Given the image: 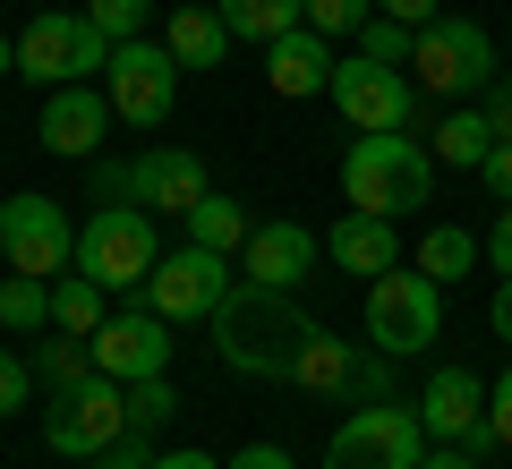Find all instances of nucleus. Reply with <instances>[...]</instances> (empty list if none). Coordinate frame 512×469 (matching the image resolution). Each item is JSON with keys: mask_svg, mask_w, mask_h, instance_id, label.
Returning <instances> with one entry per match:
<instances>
[{"mask_svg": "<svg viewBox=\"0 0 512 469\" xmlns=\"http://www.w3.org/2000/svg\"><path fill=\"white\" fill-rule=\"evenodd\" d=\"M325 256V239L308 222H256L248 248H239V282H265V290H299Z\"/></svg>", "mask_w": 512, "mask_h": 469, "instance_id": "2eb2a0df", "label": "nucleus"}, {"mask_svg": "<svg viewBox=\"0 0 512 469\" xmlns=\"http://www.w3.org/2000/svg\"><path fill=\"white\" fill-rule=\"evenodd\" d=\"M359 52L384 60V69H410V52H419V26H402V18H367V26H359Z\"/></svg>", "mask_w": 512, "mask_h": 469, "instance_id": "c756f323", "label": "nucleus"}, {"mask_svg": "<svg viewBox=\"0 0 512 469\" xmlns=\"http://www.w3.org/2000/svg\"><path fill=\"white\" fill-rule=\"evenodd\" d=\"M487 128H495V145H512V77L487 86Z\"/></svg>", "mask_w": 512, "mask_h": 469, "instance_id": "e433bc0d", "label": "nucleus"}, {"mask_svg": "<svg viewBox=\"0 0 512 469\" xmlns=\"http://www.w3.org/2000/svg\"><path fill=\"white\" fill-rule=\"evenodd\" d=\"M222 469H299V461H291L282 444H239V452H231Z\"/></svg>", "mask_w": 512, "mask_h": 469, "instance_id": "c9c22d12", "label": "nucleus"}, {"mask_svg": "<svg viewBox=\"0 0 512 469\" xmlns=\"http://www.w3.org/2000/svg\"><path fill=\"white\" fill-rule=\"evenodd\" d=\"M205 325H214V359L231 376H265V384H291L299 350L316 342V316L291 290H265V282H239Z\"/></svg>", "mask_w": 512, "mask_h": 469, "instance_id": "f257e3e1", "label": "nucleus"}, {"mask_svg": "<svg viewBox=\"0 0 512 469\" xmlns=\"http://www.w3.org/2000/svg\"><path fill=\"white\" fill-rule=\"evenodd\" d=\"M333 35H316V26H291V35L265 43V86L282 94V103H299V94H325L333 86Z\"/></svg>", "mask_w": 512, "mask_h": 469, "instance_id": "f3484780", "label": "nucleus"}, {"mask_svg": "<svg viewBox=\"0 0 512 469\" xmlns=\"http://www.w3.org/2000/svg\"><path fill=\"white\" fill-rule=\"evenodd\" d=\"M419 469H478V461H470V452H461V444H436V452H427Z\"/></svg>", "mask_w": 512, "mask_h": 469, "instance_id": "c03bdc74", "label": "nucleus"}, {"mask_svg": "<svg viewBox=\"0 0 512 469\" xmlns=\"http://www.w3.org/2000/svg\"><path fill=\"white\" fill-rule=\"evenodd\" d=\"M487 325H495V342H512V273L495 282V316H487Z\"/></svg>", "mask_w": 512, "mask_h": 469, "instance_id": "a19ab883", "label": "nucleus"}, {"mask_svg": "<svg viewBox=\"0 0 512 469\" xmlns=\"http://www.w3.org/2000/svg\"><path fill=\"white\" fill-rule=\"evenodd\" d=\"M478 180L495 188V205H512V145H487V163H478Z\"/></svg>", "mask_w": 512, "mask_h": 469, "instance_id": "f704fd0d", "label": "nucleus"}, {"mask_svg": "<svg viewBox=\"0 0 512 469\" xmlns=\"http://www.w3.org/2000/svg\"><path fill=\"white\" fill-rule=\"evenodd\" d=\"M410 77H419L436 103H470V94L495 86V43L478 18H436L419 26V52H410Z\"/></svg>", "mask_w": 512, "mask_h": 469, "instance_id": "39448f33", "label": "nucleus"}, {"mask_svg": "<svg viewBox=\"0 0 512 469\" xmlns=\"http://www.w3.org/2000/svg\"><path fill=\"white\" fill-rule=\"evenodd\" d=\"M205 188L214 180H205V163L188 145H146V154H137V205H154V214H188Z\"/></svg>", "mask_w": 512, "mask_h": 469, "instance_id": "a211bd4d", "label": "nucleus"}, {"mask_svg": "<svg viewBox=\"0 0 512 469\" xmlns=\"http://www.w3.org/2000/svg\"><path fill=\"white\" fill-rule=\"evenodd\" d=\"M478 256H487V248H478V231H453V222L419 239V273H427V282H436V290L470 282V273H478Z\"/></svg>", "mask_w": 512, "mask_h": 469, "instance_id": "a878e982", "label": "nucleus"}, {"mask_svg": "<svg viewBox=\"0 0 512 469\" xmlns=\"http://www.w3.org/2000/svg\"><path fill=\"white\" fill-rule=\"evenodd\" d=\"M188 239H197V248H214V256H239V248H248V231H256V222H248V205H239V197H222V188H205V197L197 205H188Z\"/></svg>", "mask_w": 512, "mask_h": 469, "instance_id": "412c9836", "label": "nucleus"}, {"mask_svg": "<svg viewBox=\"0 0 512 469\" xmlns=\"http://www.w3.org/2000/svg\"><path fill=\"white\" fill-rule=\"evenodd\" d=\"M222 26H231V43H274L308 26V0H222Z\"/></svg>", "mask_w": 512, "mask_h": 469, "instance_id": "393cba45", "label": "nucleus"}, {"mask_svg": "<svg viewBox=\"0 0 512 469\" xmlns=\"http://www.w3.org/2000/svg\"><path fill=\"white\" fill-rule=\"evenodd\" d=\"M0 265H9V248H0Z\"/></svg>", "mask_w": 512, "mask_h": 469, "instance_id": "49530a36", "label": "nucleus"}, {"mask_svg": "<svg viewBox=\"0 0 512 469\" xmlns=\"http://www.w3.org/2000/svg\"><path fill=\"white\" fill-rule=\"evenodd\" d=\"M128 435V384L120 376H77L69 393H52V418H43V444L69 452V461H94L103 444H120Z\"/></svg>", "mask_w": 512, "mask_h": 469, "instance_id": "6e6552de", "label": "nucleus"}, {"mask_svg": "<svg viewBox=\"0 0 512 469\" xmlns=\"http://www.w3.org/2000/svg\"><path fill=\"white\" fill-rule=\"evenodd\" d=\"M111 69V35L94 18H69V9H43V18H26L18 35V77H35V86H86V77Z\"/></svg>", "mask_w": 512, "mask_h": 469, "instance_id": "20e7f679", "label": "nucleus"}, {"mask_svg": "<svg viewBox=\"0 0 512 469\" xmlns=\"http://www.w3.org/2000/svg\"><path fill=\"white\" fill-rule=\"evenodd\" d=\"M461 452H470V461H487V452H495V418H478V427L461 435Z\"/></svg>", "mask_w": 512, "mask_h": 469, "instance_id": "79ce46f5", "label": "nucleus"}, {"mask_svg": "<svg viewBox=\"0 0 512 469\" xmlns=\"http://www.w3.org/2000/svg\"><path fill=\"white\" fill-rule=\"evenodd\" d=\"M9 69H18V43H9V35H0V77H9Z\"/></svg>", "mask_w": 512, "mask_h": 469, "instance_id": "a18cd8bd", "label": "nucleus"}, {"mask_svg": "<svg viewBox=\"0 0 512 469\" xmlns=\"http://www.w3.org/2000/svg\"><path fill=\"white\" fill-rule=\"evenodd\" d=\"M478 248H487V256H495V273H512V205H504V214H495V231H487V239H478Z\"/></svg>", "mask_w": 512, "mask_h": 469, "instance_id": "ea45409f", "label": "nucleus"}, {"mask_svg": "<svg viewBox=\"0 0 512 469\" xmlns=\"http://www.w3.org/2000/svg\"><path fill=\"white\" fill-rule=\"evenodd\" d=\"M0 325L9 333H43L52 325V282H43V273H9V282H0Z\"/></svg>", "mask_w": 512, "mask_h": 469, "instance_id": "bb28decb", "label": "nucleus"}, {"mask_svg": "<svg viewBox=\"0 0 512 469\" xmlns=\"http://www.w3.org/2000/svg\"><path fill=\"white\" fill-rule=\"evenodd\" d=\"M376 18H402V26H436L444 9H436V0H376Z\"/></svg>", "mask_w": 512, "mask_h": 469, "instance_id": "58836bf2", "label": "nucleus"}, {"mask_svg": "<svg viewBox=\"0 0 512 469\" xmlns=\"http://www.w3.org/2000/svg\"><path fill=\"white\" fill-rule=\"evenodd\" d=\"M154 265H163V248H154L146 205H103V214H86V231H77V273H94L103 290H146Z\"/></svg>", "mask_w": 512, "mask_h": 469, "instance_id": "423d86ee", "label": "nucleus"}, {"mask_svg": "<svg viewBox=\"0 0 512 469\" xmlns=\"http://www.w3.org/2000/svg\"><path fill=\"white\" fill-rule=\"evenodd\" d=\"M342 197H350V214L402 222V214H419V205L436 197V154H427L419 137H402V128L350 137V154H342Z\"/></svg>", "mask_w": 512, "mask_h": 469, "instance_id": "f03ea898", "label": "nucleus"}, {"mask_svg": "<svg viewBox=\"0 0 512 469\" xmlns=\"http://www.w3.org/2000/svg\"><path fill=\"white\" fill-rule=\"evenodd\" d=\"M419 418H427V435H436V444H461V435L487 418V384H478L470 367H436V376H427V393H419Z\"/></svg>", "mask_w": 512, "mask_h": 469, "instance_id": "6ab92c4d", "label": "nucleus"}, {"mask_svg": "<svg viewBox=\"0 0 512 469\" xmlns=\"http://www.w3.org/2000/svg\"><path fill=\"white\" fill-rule=\"evenodd\" d=\"M487 145H495L487 111H444L436 137H427V154H436V171H478V163H487Z\"/></svg>", "mask_w": 512, "mask_h": 469, "instance_id": "5701e85b", "label": "nucleus"}, {"mask_svg": "<svg viewBox=\"0 0 512 469\" xmlns=\"http://www.w3.org/2000/svg\"><path fill=\"white\" fill-rule=\"evenodd\" d=\"M94 86L111 94V111H120L128 128H163L171 103H180V60H171V43H111V69L94 77Z\"/></svg>", "mask_w": 512, "mask_h": 469, "instance_id": "1a4fd4ad", "label": "nucleus"}, {"mask_svg": "<svg viewBox=\"0 0 512 469\" xmlns=\"http://www.w3.org/2000/svg\"><path fill=\"white\" fill-rule=\"evenodd\" d=\"M427 461V418L419 401H367L333 427L325 469H419Z\"/></svg>", "mask_w": 512, "mask_h": 469, "instance_id": "7ed1b4c3", "label": "nucleus"}, {"mask_svg": "<svg viewBox=\"0 0 512 469\" xmlns=\"http://www.w3.org/2000/svg\"><path fill=\"white\" fill-rule=\"evenodd\" d=\"M86 469H154V444H146V435H120V444H103Z\"/></svg>", "mask_w": 512, "mask_h": 469, "instance_id": "72a5a7b5", "label": "nucleus"}, {"mask_svg": "<svg viewBox=\"0 0 512 469\" xmlns=\"http://www.w3.org/2000/svg\"><path fill=\"white\" fill-rule=\"evenodd\" d=\"M325 94H333V111H342L359 137L419 120V86H410V69H384V60H367V52L333 60V86H325Z\"/></svg>", "mask_w": 512, "mask_h": 469, "instance_id": "f8f14e48", "label": "nucleus"}, {"mask_svg": "<svg viewBox=\"0 0 512 469\" xmlns=\"http://www.w3.org/2000/svg\"><path fill=\"white\" fill-rule=\"evenodd\" d=\"M291 393H316V401H350V410H367V401H393V359H359V342H342V333L316 325V342L299 350L291 367Z\"/></svg>", "mask_w": 512, "mask_h": 469, "instance_id": "9b49d317", "label": "nucleus"}, {"mask_svg": "<svg viewBox=\"0 0 512 469\" xmlns=\"http://www.w3.org/2000/svg\"><path fill=\"white\" fill-rule=\"evenodd\" d=\"M325 256H333L342 273H367V282H376V273L402 265V231H393L384 214H342V222L325 231Z\"/></svg>", "mask_w": 512, "mask_h": 469, "instance_id": "aec40b11", "label": "nucleus"}, {"mask_svg": "<svg viewBox=\"0 0 512 469\" xmlns=\"http://www.w3.org/2000/svg\"><path fill=\"white\" fill-rule=\"evenodd\" d=\"M231 290H239V282H231V256H214V248H197V239H188V248H171L163 265L146 273V290H137V299H146L163 325H205Z\"/></svg>", "mask_w": 512, "mask_h": 469, "instance_id": "9d476101", "label": "nucleus"}, {"mask_svg": "<svg viewBox=\"0 0 512 469\" xmlns=\"http://www.w3.org/2000/svg\"><path fill=\"white\" fill-rule=\"evenodd\" d=\"M0 248H9V273H43V282H60V273L77 265V222L60 214V197H9L0 205Z\"/></svg>", "mask_w": 512, "mask_h": 469, "instance_id": "ddd939ff", "label": "nucleus"}, {"mask_svg": "<svg viewBox=\"0 0 512 469\" xmlns=\"http://www.w3.org/2000/svg\"><path fill=\"white\" fill-rule=\"evenodd\" d=\"M171 60L180 69H222V52H231V26H222V9H180V18L163 26Z\"/></svg>", "mask_w": 512, "mask_h": 469, "instance_id": "4be33fe9", "label": "nucleus"}, {"mask_svg": "<svg viewBox=\"0 0 512 469\" xmlns=\"http://www.w3.org/2000/svg\"><path fill=\"white\" fill-rule=\"evenodd\" d=\"M444 333V290L427 282V273H376L367 282V342L384 350V359H419L427 342Z\"/></svg>", "mask_w": 512, "mask_h": 469, "instance_id": "0eeeda50", "label": "nucleus"}, {"mask_svg": "<svg viewBox=\"0 0 512 469\" xmlns=\"http://www.w3.org/2000/svg\"><path fill=\"white\" fill-rule=\"evenodd\" d=\"M376 18V0H308V26L316 35H359Z\"/></svg>", "mask_w": 512, "mask_h": 469, "instance_id": "2f4dec72", "label": "nucleus"}, {"mask_svg": "<svg viewBox=\"0 0 512 469\" xmlns=\"http://www.w3.org/2000/svg\"><path fill=\"white\" fill-rule=\"evenodd\" d=\"M103 299H111V290L94 282V273H60V282H52V325L77 333V342H94V333H103V316H111Z\"/></svg>", "mask_w": 512, "mask_h": 469, "instance_id": "b1692460", "label": "nucleus"}, {"mask_svg": "<svg viewBox=\"0 0 512 469\" xmlns=\"http://www.w3.org/2000/svg\"><path fill=\"white\" fill-rule=\"evenodd\" d=\"M154 469H222L214 452H154Z\"/></svg>", "mask_w": 512, "mask_h": 469, "instance_id": "37998d69", "label": "nucleus"}, {"mask_svg": "<svg viewBox=\"0 0 512 469\" xmlns=\"http://www.w3.org/2000/svg\"><path fill=\"white\" fill-rule=\"evenodd\" d=\"M26 393H35V359H18V350L0 342V418H18Z\"/></svg>", "mask_w": 512, "mask_h": 469, "instance_id": "473e14b6", "label": "nucleus"}, {"mask_svg": "<svg viewBox=\"0 0 512 469\" xmlns=\"http://www.w3.org/2000/svg\"><path fill=\"white\" fill-rule=\"evenodd\" d=\"M35 376L52 384V393H69L77 376H94V342H77V333H60V325H52V342L35 350Z\"/></svg>", "mask_w": 512, "mask_h": 469, "instance_id": "cd10ccee", "label": "nucleus"}, {"mask_svg": "<svg viewBox=\"0 0 512 469\" xmlns=\"http://www.w3.org/2000/svg\"><path fill=\"white\" fill-rule=\"evenodd\" d=\"M487 418H495V444H512V367L495 376V393H487Z\"/></svg>", "mask_w": 512, "mask_h": 469, "instance_id": "4c0bfd02", "label": "nucleus"}, {"mask_svg": "<svg viewBox=\"0 0 512 469\" xmlns=\"http://www.w3.org/2000/svg\"><path fill=\"white\" fill-rule=\"evenodd\" d=\"M94 367H103V376H120V384L171 376V325L154 316L146 299H137V307H111L103 333H94Z\"/></svg>", "mask_w": 512, "mask_h": 469, "instance_id": "4468645a", "label": "nucleus"}, {"mask_svg": "<svg viewBox=\"0 0 512 469\" xmlns=\"http://www.w3.org/2000/svg\"><path fill=\"white\" fill-rule=\"evenodd\" d=\"M86 18L103 26L111 43H137V35H146V18H154V0H86Z\"/></svg>", "mask_w": 512, "mask_h": 469, "instance_id": "7c9ffc66", "label": "nucleus"}, {"mask_svg": "<svg viewBox=\"0 0 512 469\" xmlns=\"http://www.w3.org/2000/svg\"><path fill=\"white\" fill-rule=\"evenodd\" d=\"M111 94L103 86H52V103H43V145H52L60 163H94L111 137Z\"/></svg>", "mask_w": 512, "mask_h": 469, "instance_id": "dca6fc26", "label": "nucleus"}, {"mask_svg": "<svg viewBox=\"0 0 512 469\" xmlns=\"http://www.w3.org/2000/svg\"><path fill=\"white\" fill-rule=\"evenodd\" d=\"M180 418V393H171V376H137L128 384V435H154Z\"/></svg>", "mask_w": 512, "mask_h": 469, "instance_id": "c85d7f7f", "label": "nucleus"}]
</instances>
